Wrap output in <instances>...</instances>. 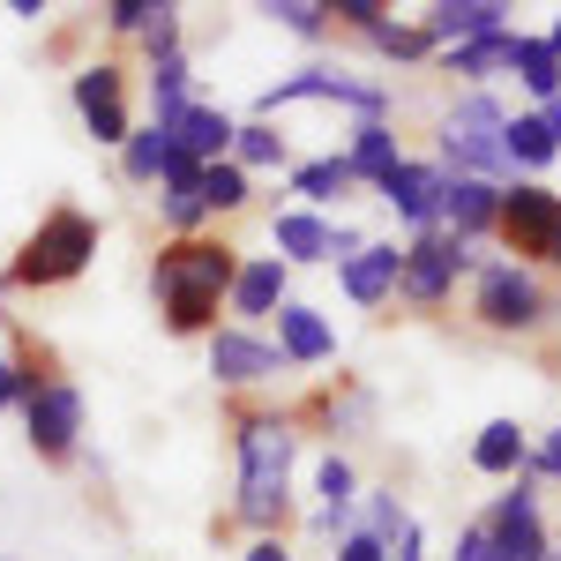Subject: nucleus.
Returning a JSON list of instances; mask_svg holds the SVG:
<instances>
[{"instance_id":"obj_1","label":"nucleus","mask_w":561,"mask_h":561,"mask_svg":"<svg viewBox=\"0 0 561 561\" xmlns=\"http://www.w3.org/2000/svg\"><path fill=\"white\" fill-rule=\"evenodd\" d=\"M232 277H240V255L225 248V240H173L158 270H150V285H158V307H165V322H173L180 337H195V330H210L217 300L232 293Z\"/></svg>"},{"instance_id":"obj_2","label":"nucleus","mask_w":561,"mask_h":561,"mask_svg":"<svg viewBox=\"0 0 561 561\" xmlns=\"http://www.w3.org/2000/svg\"><path fill=\"white\" fill-rule=\"evenodd\" d=\"M285 472H293V427L285 420H248L240 427V517L270 531L285 517Z\"/></svg>"},{"instance_id":"obj_3","label":"nucleus","mask_w":561,"mask_h":561,"mask_svg":"<svg viewBox=\"0 0 561 561\" xmlns=\"http://www.w3.org/2000/svg\"><path fill=\"white\" fill-rule=\"evenodd\" d=\"M90 255H98V225H90L83 210H53L23 240V255H15V270H8V285H68V277H83Z\"/></svg>"},{"instance_id":"obj_4","label":"nucleus","mask_w":561,"mask_h":561,"mask_svg":"<svg viewBox=\"0 0 561 561\" xmlns=\"http://www.w3.org/2000/svg\"><path fill=\"white\" fill-rule=\"evenodd\" d=\"M502 128H510V113L486 98V90H472L457 113H449V128H442V150H449V165H457V180H494L510 173V150H502Z\"/></svg>"},{"instance_id":"obj_5","label":"nucleus","mask_w":561,"mask_h":561,"mask_svg":"<svg viewBox=\"0 0 561 561\" xmlns=\"http://www.w3.org/2000/svg\"><path fill=\"white\" fill-rule=\"evenodd\" d=\"M494 225L510 232V248H517V255H554L561 195H547V187H502V203H494Z\"/></svg>"},{"instance_id":"obj_6","label":"nucleus","mask_w":561,"mask_h":561,"mask_svg":"<svg viewBox=\"0 0 561 561\" xmlns=\"http://www.w3.org/2000/svg\"><path fill=\"white\" fill-rule=\"evenodd\" d=\"M23 427H31V449L38 457H68L76 434H83V389L76 382H45L31 404H23Z\"/></svg>"},{"instance_id":"obj_7","label":"nucleus","mask_w":561,"mask_h":561,"mask_svg":"<svg viewBox=\"0 0 561 561\" xmlns=\"http://www.w3.org/2000/svg\"><path fill=\"white\" fill-rule=\"evenodd\" d=\"M457 270H465V240L427 232L420 248H404V277H397V293L420 300V307H442V300H449V285H457Z\"/></svg>"},{"instance_id":"obj_8","label":"nucleus","mask_w":561,"mask_h":561,"mask_svg":"<svg viewBox=\"0 0 561 561\" xmlns=\"http://www.w3.org/2000/svg\"><path fill=\"white\" fill-rule=\"evenodd\" d=\"M479 322H486V330H531V322H539V285L524 277L517 262L479 270Z\"/></svg>"},{"instance_id":"obj_9","label":"nucleus","mask_w":561,"mask_h":561,"mask_svg":"<svg viewBox=\"0 0 561 561\" xmlns=\"http://www.w3.org/2000/svg\"><path fill=\"white\" fill-rule=\"evenodd\" d=\"M494 547H502V561H547V524H539V502H531V486H510L502 494V510H494Z\"/></svg>"},{"instance_id":"obj_10","label":"nucleus","mask_w":561,"mask_h":561,"mask_svg":"<svg viewBox=\"0 0 561 561\" xmlns=\"http://www.w3.org/2000/svg\"><path fill=\"white\" fill-rule=\"evenodd\" d=\"M76 105H83V128L98 142H128V105H121V68L113 60H98L76 76Z\"/></svg>"},{"instance_id":"obj_11","label":"nucleus","mask_w":561,"mask_h":561,"mask_svg":"<svg viewBox=\"0 0 561 561\" xmlns=\"http://www.w3.org/2000/svg\"><path fill=\"white\" fill-rule=\"evenodd\" d=\"M158 128L173 135V150L195 158V165H217L232 150V113H217V105H180L173 121H158Z\"/></svg>"},{"instance_id":"obj_12","label":"nucleus","mask_w":561,"mask_h":561,"mask_svg":"<svg viewBox=\"0 0 561 561\" xmlns=\"http://www.w3.org/2000/svg\"><path fill=\"white\" fill-rule=\"evenodd\" d=\"M300 98H345V105H359V113H382V90L352 83V76H337V68H307V76H293V83L262 90V113H277V105H300Z\"/></svg>"},{"instance_id":"obj_13","label":"nucleus","mask_w":561,"mask_h":561,"mask_svg":"<svg viewBox=\"0 0 561 561\" xmlns=\"http://www.w3.org/2000/svg\"><path fill=\"white\" fill-rule=\"evenodd\" d=\"M210 375L217 382H270L277 375V345H262L248 330H210Z\"/></svg>"},{"instance_id":"obj_14","label":"nucleus","mask_w":561,"mask_h":561,"mask_svg":"<svg viewBox=\"0 0 561 561\" xmlns=\"http://www.w3.org/2000/svg\"><path fill=\"white\" fill-rule=\"evenodd\" d=\"M502 15H510L502 0H442V8L427 15V38H434V45H472V38H494V31H510Z\"/></svg>"},{"instance_id":"obj_15","label":"nucleus","mask_w":561,"mask_h":561,"mask_svg":"<svg viewBox=\"0 0 561 561\" xmlns=\"http://www.w3.org/2000/svg\"><path fill=\"white\" fill-rule=\"evenodd\" d=\"M442 180L449 173H434V165H397V173L382 180V195L404 225H434V217H442Z\"/></svg>"},{"instance_id":"obj_16","label":"nucleus","mask_w":561,"mask_h":561,"mask_svg":"<svg viewBox=\"0 0 561 561\" xmlns=\"http://www.w3.org/2000/svg\"><path fill=\"white\" fill-rule=\"evenodd\" d=\"M494 203H502V187H486V180H442V217H449V240H472L494 225Z\"/></svg>"},{"instance_id":"obj_17","label":"nucleus","mask_w":561,"mask_h":561,"mask_svg":"<svg viewBox=\"0 0 561 561\" xmlns=\"http://www.w3.org/2000/svg\"><path fill=\"white\" fill-rule=\"evenodd\" d=\"M225 300H232V314H248V322H255V314H277V307H285V262L277 255L240 262V277H232Z\"/></svg>"},{"instance_id":"obj_18","label":"nucleus","mask_w":561,"mask_h":561,"mask_svg":"<svg viewBox=\"0 0 561 561\" xmlns=\"http://www.w3.org/2000/svg\"><path fill=\"white\" fill-rule=\"evenodd\" d=\"M330 345H337V337H330V322H322V314H314V307H277V359H307V367H314V359H330Z\"/></svg>"},{"instance_id":"obj_19","label":"nucleus","mask_w":561,"mask_h":561,"mask_svg":"<svg viewBox=\"0 0 561 561\" xmlns=\"http://www.w3.org/2000/svg\"><path fill=\"white\" fill-rule=\"evenodd\" d=\"M397 277H404V255H397V248H359V255L345 262V293L359 307L389 300V293H397Z\"/></svg>"},{"instance_id":"obj_20","label":"nucleus","mask_w":561,"mask_h":561,"mask_svg":"<svg viewBox=\"0 0 561 561\" xmlns=\"http://www.w3.org/2000/svg\"><path fill=\"white\" fill-rule=\"evenodd\" d=\"M449 68H457V76H494V68H517V31H494V38L449 45Z\"/></svg>"},{"instance_id":"obj_21","label":"nucleus","mask_w":561,"mask_h":561,"mask_svg":"<svg viewBox=\"0 0 561 561\" xmlns=\"http://www.w3.org/2000/svg\"><path fill=\"white\" fill-rule=\"evenodd\" d=\"M277 248H285L293 262H322L330 255V225H322L314 210H285L277 217Z\"/></svg>"},{"instance_id":"obj_22","label":"nucleus","mask_w":561,"mask_h":561,"mask_svg":"<svg viewBox=\"0 0 561 561\" xmlns=\"http://www.w3.org/2000/svg\"><path fill=\"white\" fill-rule=\"evenodd\" d=\"M165 158H173V135L158 128H128V142H121V165H128V180H158L165 173Z\"/></svg>"},{"instance_id":"obj_23","label":"nucleus","mask_w":561,"mask_h":561,"mask_svg":"<svg viewBox=\"0 0 561 561\" xmlns=\"http://www.w3.org/2000/svg\"><path fill=\"white\" fill-rule=\"evenodd\" d=\"M397 165H404V158H397V135H389L382 121H367V128H359V142H352V180H359V173H367V180H389Z\"/></svg>"},{"instance_id":"obj_24","label":"nucleus","mask_w":561,"mask_h":561,"mask_svg":"<svg viewBox=\"0 0 561 561\" xmlns=\"http://www.w3.org/2000/svg\"><path fill=\"white\" fill-rule=\"evenodd\" d=\"M472 465L479 472H517L524 465V434H517V420H494V427L472 442Z\"/></svg>"},{"instance_id":"obj_25","label":"nucleus","mask_w":561,"mask_h":561,"mask_svg":"<svg viewBox=\"0 0 561 561\" xmlns=\"http://www.w3.org/2000/svg\"><path fill=\"white\" fill-rule=\"evenodd\" d=\"M195 195H203V210H240L248 203V173L232 165V158H217V165H203V180H195Z\"/></svg>"},{"instance_id":"obj_26","label":"nucleus","mask_w":561,"mask_h":561,"mask_svg":"<svg viewBox=\"0 0 561 561\" xmlns=\"http://www.w3.org/2000/svg\"><path fill=\"white\" fill-rule=\"evenodd\" d=\"M502 150H510V165H547V158H554V135H547L539 113H524V121L502 128Z\"/></svg>"},{"instance_id":"obj_27","label":"nucleus","mask_w":561,"mask_h":561,"mask_svg":"<svg viewBox=\"0 0 561 561\" xmlns=\"http://www.w3.org/2000/svg\"><path fill=\"white\" fill-rule=\"evenodd\" d=\"M150 105H158V121H173L180 105H187V60L180 53H158L150 60Z\"/></svg>"},{"instance_id":"obj_28","label":"nucleus","mask_w":561,"mask_h":561,"mask_svg":"<svg viewBox=\"0 0 561 561\" xmlns=\"http://www.w3.org/2000/svg\"><path fill=\"white\" fill-rule=\"evenodd\" d=\"M517 76L539 90V98H561V60H554L547 38H517Z\"/></svg>"},{"instance_id":"obj_29","label":"nucleus","mask_w":561,"mask_h":561,"mask_svg":"<svg viewBox=\"0 0 561 561\" xmlns=\"http://www.w3.org/2000/svg\"><path fill=\"white\" fill-rule=\"evenodd\" d=\"M232 158H240V173L248 165H285V135L270 121H248V128H232Z\"/></svg>"},{"instance_id":"obj_30","label":"nucleus","mask_w":561,"mask_h":561,"mask_svg":"<svg viewBox=\"0 0 561 561\" xmlns=\"http://www.w3.org/2000/svg\"><path fill=\"white\" fill-rule=\"evenodd\" d=\"M293 187H300L307 203H337V195L352 187V158H314V165H300Z\"/></svg>"},{"instance_id":"obj_31","label":"nucleus","mask_w":561,"mask_h":561,"mask_svg":"<svg viewBox=\"0 0 561 561\" xmlns=\"http://www.w3.org/2000/svg\"><path fill=\"white\" fill-rule=\"evenodd\" d=\"M404 531H412V517H404V510H397V494H375V502H367V539H404Z\"/></svg>"},{"instance_id":"obj_32","label":"nucleus","mask_w":561,"mask_h":561,"mask_svg":"<svg viewBox=\"0 0 561 561\" xmlns=\"http://www.w3.org/2000/svg\"><path fill=\"white\" fill-rule=\"evenodd\" d=\"M262 15H277V23L300 31V38H314V31L330 23V8H314V0H277V8H262Z\"/></svg>"},{"instance_id":"obj_33","label":"nucleus","mask_w":561,"mask_h":561,"mask_svg":"<svg viewBox=\"0 0 561 561\" xmlns=\"http://www.w3.org/2000/svg\"><path fill=\"white\" fill-rule=\"evenodd\" d=\"M158 15H165L158 0H113V8H105V23H113V31H142V38H150V23H158Z\"/></svg>"},{"instance_id":"obj_34","label":"nucleus","mask_w":561,"mask_h":561,"mask_svg":"<svg viewBox=\"0 0 561 561\" xmlns=\"http://www.w3.org/2000/svg\"><path fill=\"white\" fill-rule=\"evenodd\" d=\"M314 486H322V510H352V465H345V457H330Z\"/></svg>"},{"instance_id":"obj_35","label":"nucleus","mask_w":561,"mask_h":561,"mask_svg":"<svg viewBox=\"0 0 561 561\" xmlns=\"http://www.w3.org/2000/svg\"><path fill=\"white\" fill-rule=\"evenodd\" d=\"M367 38L382 45V53H404V60H412V53H427V31H397V23H375V31H367Z\"/></svg>"},{"instance_id":"obj_36","label":"nucleus","mask_w":561,"mask_h":561,"mask_svg":"<svg viewBox=\"0 0 561 561\" xmlns=\"http://www.w3.org/2000/svg\"><path fill=\"white\" fill-rule=\"evenodd\" d=\"M457 561H502V547H494V531H486V524H472V531L457 539Z\"/></svg>"},{"instance_id":"obj_37","label":"nucleus","mask_w":561,"mask_h":561,"mask_svg":"<svg viewBox=\"0 0 561 561\" xmlns=\"http://www.w3.org/2000/svg\"><path fill=\"white\" fill-rule=\"evenodd\" d=\"M337 561H389V547L367 539V531H352V539H337Z\"/></svg>"},{"instance_id":"obj_38","label":"nucleus","mask_w":561,"mask_h":561,"mask_svg":"<svg viewBox=\"0 0 561 561\" xmlns=\"http://www.w3.org/2000/svg\"><path fill=\"white\" fill-rule=\"evenodd\" d=\"M330 15H345V23H359V31H375V23H382V0H337Z\"/></svg>"},{"instance_id":"obj_39","label":"nucleus","mask_w":561,"mask_h":561,"mask_svg":"<svg viewBox=\"0 0 561 561\" xmlns=\"http://www.w3.org/2000/svg\"><path fill=\"white\" fill-rule=\"evenodd\" d=\"M531 472H561V427L539 442V457H531Z\"/></svg>"},{"instance_id":"obj_40","label":"nucleus","mask_w":561,"mask_h":561,"mask_svg":"<svg viewBox=\"0 0 561 561\" xmlns=\"http://www.w3.org/2000/svg\"><path fill=\"white\" fill-rule=\"evenodd\" d=\"M359 248H367V240H359V232H352V225H337V232H330V255H359Z\"/></svg>"},{"instance_id":"obj_41","label":"nucleus","mask_w":561,"mask_h":561,"mask_svg":"<svg viewBox=\"0 0 561 561\" xmlns=\"http://www.w3.org/2000/svg\"><path fill=\"white\" fill-rule=\"evenodd\" d=\"M248 561H293V554H285L277 539H255V547H248Z\"/></svg>"},{"instance_id":"obj_42","label":"nucleus","mask_w":561,"mask_h":561,"mask_svg":"<svg viewBox=\"0 0 561 561\" xmlns=\"http://www.w3.org/2000/svg\"><path fill=\"white\" fill-rule=\"evenodd\" d=\"M15 404V359H0V412Z\"/></svg>"},{"instance_id":"obj_43","label":"nucleus","mask_w":561,"mask_h":561,"mask_svg":"<svg viewBox=\"0 0 561 561\" xmlns=\"http://www.w3.org/2000/svg\"><path fill=\"white\" fill-rule=\"evenodd\" d=\"M539 121H547V135H554V150H561V98H547V113H539Z\"/></svg>"},{"instance_id":"obj_44","label":"nucleus","mask_w":561,"mask_h":561,"mask_svg":"<svg viewBox=\"0 0 561 561\" xmlns=\"http://www.w3.org/2000/svg\"><path fill=\"white\" fill-rule=\"evenodd\" d=\"M547 45H554V60H561V23H554V38H547Z\"/></svg>"},{"instance_id":"obj_45","label":"nucleus","mask_w":561,"mask_h":561,"mask_svg":"<svg viewBox=\"0 0 561 561\" xmlns=\"http://www.w3.org/2000/svg\"><path fill=\"white\" fill-rule=\"evenodd\" d=\"M554 262H561V232H554Z\"/></svg>"}]
</instances>
